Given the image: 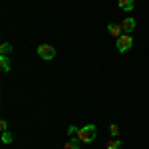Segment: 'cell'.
Here are the masks:
<instances>
[{"instance_id": "6da1fadb", "label": "cell", "mask_w": 149, "mask_h": 149, "mask_svg": "<svg viewBox=\"0 0 149 149\" xmlns=\"http://www.w3.org/2000/svg\"><path fill=\"white\" fill-rule=\"evenodd\" d=\"M97 135V127L93 125V123H88V125H84L78 129V133H76V137L80 139L81 143H92L93 139Z\"/></svg>"}, {"instance_id": "7a4b0ae2", "label": "cell", "mask_w": 149, "mask_h": 149, "mask_svg": "<svg viewBox=\"0 0 149 149\" xmlns=\"http://www.w3.org/2000/svg\"><path fill=\"white\" fill-rule=\"evenodd\" d=\"M36 52H38V56L42 60H54V56H56V48L52 44H40Z\"/></svg>"}, {"instance_id": "3957f363", "label": "cell", "mask_w": 149, "mask_h": 149, "mask_svg": "<svg viewBox=\"0 0 149 149\" xmlns=\"http://www.w3.org/2000/svg\"><path fill=\"white\" fill-rule=\"evenodd\" d=\"M131 46H133V38H131V34H121L119 38H117V50L123 54V52H127V50H131Z\"/></svg>"}, {"instance_id": "277c9868", "label": "cell", "mask_w": 149, "mask_h": 149, "mask_svg": "<svg viewBox=\"0 0 149 149\" xmlns=\"http://www.w3.org/2000/svg\"><path fill=\"white\" fill-rule=\"evenodd\" d=\"M119 26H121L123 34H131V32L135 30V20H133V18H123Z\"/></svg>"}, {"instance_id": "5b68a950", "label": "cell", "mask_w": 149, "mask_h": 149, "mask_svg": "<svg viewBox=\"0 0 149 149\" xmlns=\"http://www.w3.org/2000/svg\"><path fill=\"white\" fill-rule=\"evenodd\" d=\"M107 32H109L111 36H115V38H119V36L123 34V30H121L119 24H109V26H107Z\"/></svg>"}, {"instance_id": "8992f818", "label": "cell", "mask_w": 149, "mask_h": 149, "mask_svg": "<svg viewBox=\"0 0 149 149\" xmlns=\"http://www.w3.org/2000/svg\"><path fill=\"white\" fill-rule=\"evenodd\" d=\"M80 145H81L80 139H78V137H72V139H68V141H66L64 149H80Z\"/></svg>"}, {"instance_id": "52a82bcc", "label": "cell", "mask_w": 149, "mask_h": 149, "mask_svg": "<svg viewBox=\"0 0 149 149\" xmlns=\"http://www.w3.org/2000/svg\"><path fill=\"white\" fill-rule=\"evenodd\" d=\"M117 4H119L121 10H125V12L133 10V0H117Z\"/></svg>"}, {"instance_id": "ba28073f", "label": "cell", "mask_w": 149, "mask_h": 149, "mask_svg": "<svg viewBox=\"0 0 149 149\" xmlns=\"http://www.w3.org/2000/svg\"><path fill=\"white\" fill-rule=\"evenodd\" d=\"M0 68H2L4 74L10 72V60H8V56H0Z\"/></svg>"}, {"instance_id": "9c48e42d", "label": "cell", "mask_w": 149, "mask_h": 149, "mask_svg": "<svg viewBox=\"0 0 149 149\" xmlns=\"http://www.w3.org/2000/svg\"><path fill=\"white\" fill-rule=\"evenodd\" d=\"M107 149H121V139H107Z\"/></svg>"}, {"instance_id": "30bf717a", "label": "cell", "mask_w": 149, "mask_h": 149, "mask_svg": "<svg viewBox=\"0 0 149 149\" xmlns=\"http://www.w3.org/2000/svg\"><path fill=\"white\" fill-rule=\"evenodd\" d=\"M8 54H12V44L2 42V46H0V56H8Z\"/></svg>"}, {"instance_id": "8fae6325", "label": "cell", "mask_w": 149, "mask_h": 149, "mask_svg": "<svg viewBox=\"0 0 149 149\" xmlns=\"http://www.w3.org/2000/svg\"><path fill=\"white\" fill-rule=\"evenodd\" d=\"M14 141V135L10 131H2V143H12Z\"/></svg>"}, {"instance_id": "7c38bea8", "label": "cell", "mask_w": 149, "mask_h": 149, "mask_svg": "<svg viewBox=\"0 0 149 149\" xmlns=\"http://www.w3.org/2000/svg\"><path fill=\"white\" fill-rule=\"evenodd\" d=\"M109 133H111V137H117V135H119V125L111 123V125H109Z\"/></svg>"}, {"instance_id": "4fadbf2b", "label": "cell", "mask_w": 149, "mask_h": 149, "mask_svg": "<svg viewBox=\"0 0 149 149\" xmlns=\"http://www.w3.org/2000/svg\"><path fill=\"white\" fill-rule=\"evenodd\" d=\"M0 129L2 131H8V121L6 119H0Z\"/></svg>"}, {"instance_id": "5bb4252c", "label": "cell", "mask_w": 149, "mask_h": 149, "mask_svg": "<svg viewBox=\"0 0 149 149\" xmlns=\"http://www.w3.org/2000/svg\"><path fill=\"white\" fill-rule=\"evenodd\" d=\"M74 133H78V127H76V125H70L68 127V135H74Z\"/></svg>"}]
</instances>
